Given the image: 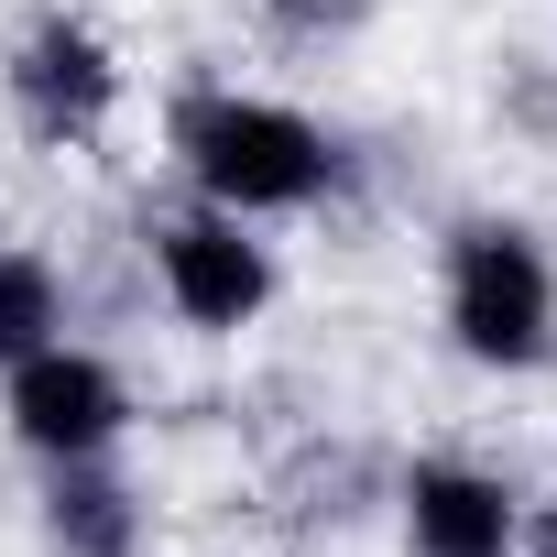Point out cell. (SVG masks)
Here are the masks:
<instances>
[{
  "mask_svg": "<svg viewBox=\"0 0 557 557\" xmlns=\"http://www.w3.org/2000/svg\"><path fill=\"white\" fill-rule=\"evenodd\" d=\"M437 329L492 383L557 372V251H546L535 219H503V208L448 219V240H437Z\"/></svg>",
  "mask_w": 557,
  "mask_h": 557,
  "instance_id": "2",
  "label": "cell"
},
{
  "mask_svg": "<svg viewBox=\"0 0 557 557\" xmlns=\"http://www.w3.org/2000/svg\"><path fill=\"white\" fill-rule=\"evenodd\" d=\"M0 99H12V121L45 153H88V143H110V121L132 99V66L88 12H34L12 34V55H0Z\"/></svg>",
  "mask_w": 557,
  "mask_h": 557,
  "instance_id": "4",
  "label": "cell"
},
{
  "mask_svg": "<svg viewBox=\"0 0 557 557\" xmlns=\"http://www.w3.org/2000/svg\"><path fill=\"white\" fill-rule=\"evenodd\" d=\"M405 557H524V492L492 459H405L394 470Z\"/></svg>",
  "mask_w": 557,
  "mask_h": 557,
  "instance_id": "6",
  "label": "cell"
},
{
  "mask_svg": "<svg viewBox=\"0 0 557 557\" xmlns=\"http://www.w3.org/2000/svg\"><path fill=\"white\" fill-rule=\"evenodd\" d=\"M34 535H45V557H143L153 503L121 459H66L34 492Z\"/></svg>",
  "mask_w": 557,
  "mask_h": 557,
  "instance_id": "7",
  "label": "cell"
},
{
  "mask_svg": "<svg viewBox=\"0 0 557 557\" xmlns=\"http://www.w3.org/2000/svg\"><path fill=\"white\" fill-rule=\"evenodd\" d=\"M164 153H175L186 197H208V208H230V219H262V230H273V219H307V208H329V197L350 186V143H339L318 110L273 99V88H240V77L175 88Z\"/></svg>",
  "mask_w": 557,
  "mask_h": 557,
  "instance_id": "1",
  "label": "cell"
},
{
  "mask_svg": "<svg viewBox=\"0 0 557 557\" xmlns=\"http://www.w3.org/2000/svg\"><path fill=\"white\" fill-rule=\"evenodd\" d=\"M132 372L88 339H45L34 361L0 372V437H12L34 470H66V459H121L132 437Z\"/></svg>",
  "mask_w": 557,
  "mask_h": 557,
  "instance_id": "5",
  "label": "cell"
},
{
  "mask_svg": "<svg viewBox=\"0 0 557 557\" xmlns=\"http://www.w3.org/2000/svg\"><path fill=\"white\" fill-rule=\"evenodd\" d=\"M524 557H557V492H546V503H524Z\"/></svg>",
  "mask_w": 557,
  "mask_h": 557,
  "instance_id": "10",
  "label": "cell"
},
{
  "mask_svg": "<svg viewBox=\"0 0 557 557\" xmlns=\"http://www.w3.org/2000/svg\"><path fill=\"white\" fill-rule=\"evenodd\" d=\"M361 23H372V0H262L273 45H350Z\"/></svg>",
  "mask_w": 557,
  "mask_h": 557,
  "instance_id": "9",
  "label": "cell"
},
{
  "mask_svg": "<svg viewBox=\"0 0 557 557\" xmlns=\"http://www.w3.org/2000/svg\"><path fill=\"white\" fill-rule=\"evenodd\" d=\"M143 262H153L164 318L197 329V339H240V329L273 318V296H285V262H273L262 219H230V208H208V197L143 219Z\"/></svg>",
  "mask_w": 557,
  "mask_h": 557,
  "instance_id": "3",
  "label": "cell"
},
{
  "mask_svg": "<svg viewBox=\"0 0 557 557\" xmlns=\"http://www.w3.org/2000/svg\"><path fill=\"white\" fill-rule=\"evenodd\" d=\"M45 339H66V273L34 240H0V372L34 361Z\"/></svg>",
  "mask_w": 557,
  "mask_h": 557,
  "instance_id": "8",
  "label": "cell"
}]
</instances>
